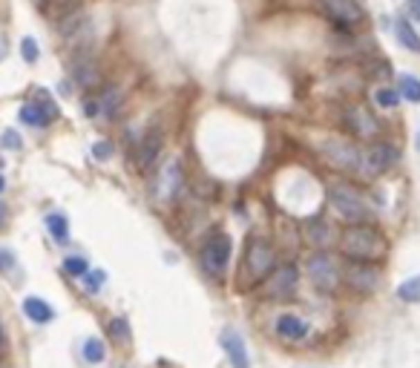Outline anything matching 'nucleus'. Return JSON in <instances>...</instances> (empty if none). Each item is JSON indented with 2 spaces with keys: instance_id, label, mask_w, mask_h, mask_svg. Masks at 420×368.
<instances>
[{
  "instance_id": "4",
  "label": "nucleus",
  "mask_w": 420,
  "mask_h": 368,
  "mask_svg": "<svg viewBox=\"0 0 420 368\" xmlns=\"http://www.w3.org/2000/svg\"><path fill=\"white\" fill-rule=\"evenodd\" d=\"M400 159V150L394 144H386V141H377L371 144L366 152H362V161H360V170L366 179H374V176H383L386 170H392Z\"/></svg>"
},
{
  "instance_id": "20",
  "label": "nucleus",
  "mask_w": 420,
  "mask_h": 368,
  "mask_svg": "<svg viewBox=\"0 0 420 368\" xmlns=\"http://www.w3.org/2000/svg\"><path fill=\"white\" fill-rule=\"evenodd\" d=\"M81 354H84V360H87L89 365H101V362L107 360V345H104V340H98V337H89V340H84Z\"/></svg>"
},
{
  "instance_id": "40",
  "label": "nucleus",
  "mask_w": 420,
  "mask_h": 368,
  "mask_svg": "<svg viewBox=\"0 0 420 368\" xmlns=\"http://www.w3.org/2000/svg\"><path fill=\"white\" fill-rule=\"evenodd\" d=\"M3 52H6V49H3V46H0V58H3Z\"/></svg>"
},
{
  "instance_id": "34",
  "label": "nucleus",
  "mask_w": 420,
  "mask_h": 368,
  "mask_svg": "<svg viewBox=\"0 0 420 368\" xmlns=\"http://www.w3.org/2000/svg\"><path fill=\"white\" fill-rule=\"evenodd\" d=\"M84 112L89 115V119L101 115V112H104V109H101V101H98V98H87V101H84Z\"/></svg>"
},
{
  "instance_id": "36",
  "label": "nucleus",
  "mask_w": 420,
  "mask_h": 368,
  "mask_svg": "<svg viewBox=\"0 0 420 368\" xmlns=\"http://www.w3.org/2000/svg\"><path fill=\"white\" fill-rule=\"evenodd\" d=\"M409 12L420 21V0H409Z\"/></svg>"
},
{
  "instance_id": "17",
  "label": "nucleus",
  "mask_w": 420,
  "mask_h": 368,
  "mask_svg": "<svg viewBox=\"0 0 420 368\" xmlns=\"http://www.w3.org/2000/svg\"><path fill=\"white\" fill-rule=\"evenodd\" d=\"M26 127H46V124H52L55 119L44 109V104L41 101H29V104H24L21 107V115H17Z\"/></svg>"
},
{
  "instance_id": "31",
  "label": "nucleus",
  "mask_w": 420,
  "mask_h": 368,
  "mask_svg": "<svg viewBox=\"0 0 420 368\" xmlns=\"http://www.w3.org/2000/svg\"><path fill=\"white\" fill-rule=\"evenodd\" d=\"M37 101H41L44 104V109L52 115V119H58V115H61V109H58V104H55L52 98H49V95L44 92V89H37Z\"/></svg>"
},
{
  "instance_id": "21",
  "label": "nucleus",
  "mask_w": 420,
  "mask_h": 368,
  "mask_svg": "<svg viewBox=\"0 0 420 368\" xmlns=\"http://www.w3.org/2000/svg\"><path fill=\"white\" fill-rule=\"evenodd\" d=\"M349 121H351V127H354L357 135H374V132L380 130L377 121L371 119L369 112H362V109H351V112H349Z\"/></svg>"
},
{
  "instance_id": "18",
  "label": "nucleus",
  "mask_w": 420,
  "mask_h": 368,
  "mask_svg": "<svg viewBox=\"0 0 420 368\" xmlns=\"http://www.w3.org/2000/svg\"><path fill=\"white\" fill-rule=\"evenodd\" d=\"M72 78L81 87H95L98 84V69H95V64L89 58H78V61L72 64Z\"/></svg>"
},
{
  "instance_id": "3",
  "label": "nucleus",
  "mask_w": 420,
  "mask_h": 368,
  "mask_svg": "<svg viewBox=\"0 0 420 368\" xmlns=\"http://www.w3.org/2000/svg\"><path fill=\"white\" fill-rule=\"evenodd\" d=\"M231 254H234L231 236L213 234V236L204 242V247H202V268H204V274L222 277L225 270H227V262H231Z\"/></svg>"
},
{
  "instance_id": "27",
  "label": "nucleus",
  "mask_w": 420,
  "mask_h": 368,
  "mask_svg": "<svg viewBox=\"0 0 420 368\" xmlns=\"http://www.w3.org/2000/svg\"><path fill=\"white\" fill-rule=\"evenodd\" d=\"M374 101L383 107V109H394V107L400 104V92L392 89V87H380V89L374 92Z\"/></svg>"
},
{
  "instance_id": "25",
  "label": "nucleus",
  "mask_w": 420,
  "mask_h": 368,
  "mask_svg": "<svg viewBox=\"0 0 420 368\" xmlns=\"http://www.w3.org/2000/svg\"><path fill=\"white\" fill-rule=\"evenodd\" d=\"M98 101H101V109L110 115V119H112V115H116L119 112V104H121V92L116 89V87H107L101 95H98Z\"/></svg>"
},
{
  "instance_id": "6",
  "label": "nucleus",
  "mask_w": 420,
  "mask_h": 368,
  "mask_svg": "<svg viewBox=\"0 0 420 368\" xmlns=\"http://www.w3.org/2000/svg\"><path fill=\"white\" fill-rule=\"evenodd\" d=\"M299 285V268L297 265H279L274 268L268 277H265V285H262V297L265 299H285L291 297Z\"/></svg>"
},
{
  "instance_id": "22",
  "label": "nucleus",
  "mask_w": 420,
  "mask_h": 368,
  "mask_svg": "<svg viewBox=\"0 0 420 368\" xmlns=\"http://www.w3.org/2000/svg\"><path fill=\"white\" fill-rule=\"evenodd\" d=\"M46 230H49V236H52L55 242H67V236H69V222H67L64 213H49V216H46Z\"/></svg>"
},
{
  "instance_id": "13",
  "label": "nucleus",
  "mask_w": 420,
  "mask_h": 368,
  "mask_svg": "<svg viewBox=\"0 0 420 368\" xmlns=\"http://www.w3.org/2000/svg\"><path fill=\"white\" fill-rule=\"evenodd\" d=\"M346 279L351 288L362 290V294H369V290L377 288L380 277H377V270L371 268V262H351L349 259V268H346Z\"/></svg>"
},
{
  "instance_id": "38",
  "label": "nucleus",
  "mask_w": 420,
  "mask_h": 368,
  "mask_svg": "<svg viewBox=\"0 0 420 368\" xmlns=\"http://www.w3.org/2000/svg\"><path fill=\"white\" fill-rule=\"evenodd\" d=\"M6 190V179H3V173H0V193Z\"/></svg>"
},
{
  "instance_id": "5",
  "label": "nucleus",
  "mask_w": 420,
  "mask_h": 368,
  "mask_svg": "<svg viewBox=\"0 0 420 368\" xmlns=\"http://www.w3.org/2000/svg\"><path fill=\"white\" fill-rule=\"evenodd\" d=\"M274 262H277L274 245L265 236H251V242H247V254H245V265H247V270H251V277L265 279L274 270Z\"/></svg>"
},
{
  "instance_id": "9",
  "label": "nucleus",
  "mask_w": 420,
  "mask_h": 368,
  "mask_svg": "<svg viewBox=\"0 0 420 368\" xmlns=\"http://www.w3.org/2000/svg\"><path fill=\"white\" fill-rule=\"evenodd\" d=\"M322 152H326V159H329L331 167H337V170H357L360 161H362L360 150H357L349 139H331V141H326Z\"/></svg>"
},
{
  "instance_id": "1",
  "label": "nucleus",
  "mask_w": 420,
  "mask_h": 368,
  "mask_svg": "<svg viewBox=\"0 0 420 368\" xmlns=\"http://www.w3.org/2000/svg\"><path fill=\"white\" fill-rule=\"evenodd\" d=\"M329 204L334 207V213L342 219V222H349V225H369L374 219V210L371 204L366 202V196L351 187V184H342V182H334L329 187Z\"/></svg>"
},
{
  "instance_id": "29",
  "label": "nucleus",
  "mask_w": 420,
  "mask_h": 368,
  "mask_svg": "<svg viewBox=\"0 0 420 368\" xmlns=\"http://www.w3.org/2000/svg\"><path fill=\"white\" fill-rule=\"evenodd\" d=\"M110 337L119 340L121 345H127V342H130V325H127V319H119V317L112 319V322H110Z\"/></svg>"
},
{
  "instance_id": "37",
  "label": "nucleus",
  "mask_w": 420,
  "mask_h": 368,
  "mask_svg": "<svg viewBox=\"0 0 420 368\" xmlns=\"http://www.w3.org/2000/svg\"><path fill=\"white\" fill-rule=\"evenodd\" d=\"M3 222H6V207L0 204V227H3Z\"/></svg>"
},
{
  "instance_id": "42",
  "label": "nucleus",
  "mask_w": 420,
  "mask_h": 368,
  "mask_svg": "<svg viewBox=\"0 0 420 368\" xmlns=\"http://www.w3.org/2000/svg\"><path fill=\"white\" fill-rule=\"evenodd\" d=\"M121 368H130V365H121Z\"/></svg>"
},
{
  "instance_id": "19",
  "label": "nucleus",
  "mask_w": 420,
  "mask_h": 368,
  "mask_svg": "<svg viewBox=\"0 0 420 368\" xmlns=\"http://www.w3.org/2000/svg\"><path fill=\"white\" fill-rule=\"evenodd\" d=\"M394 35H397L400 46H406L409 52H420V35L414 32V26L406 21V17H400V21L394 24Z\"/></svg>"
},
{
  "instance_id": "39",
  "label": "nucleus",
  "mask_w": 420,
  "mask_h": 368,
  "mask_svg": "<svg viewBox=\"0 0 420 368\" xmlns=\"http://www.w3.org/2000/svg\"><path fill=\"white\" fill-rule=\"evenodd\" d=\"M0 351H3V328H0Z\"/></svg>"
},
{
  "instance_id": "24",
  "label": "nucleus",
  "mask_w": 420,
  "mask_h": 368,
  "mask_svg": "<svg viewBox=\"0 0 420 368\" xmlns=\"http://www.w3.org/2000/svg\"><path fill=\"white\" fill-rule=\"evenodd\" d=\"M397 299H400V302H420V277H412V279H406V282H400Z\"/></svg>"
},
{
  "instance_id": "12",
  "label": "nucleus",
  "mask_w": 420,
  "mask_h": 368,
  "mask_svg": "<svg viewBox=\"0 0 420 368\" xmlns=\"http://www.w3.org/2000/svg\"><path fill=\"white\" fill-rule=\"evenodd\" d=\"M222 348L227 354V362H231L234 368H251V354H247V345L242 340L239 331H234V328H225L222 331Z\"/></svg>"
},
{
  "instance_id": "11",
  "label": "nucleus",
  "mask_w": 420,
  "mask_h": 368,
  "mask_svg": "<svg viewBox=\"0 0 420 368\" xmlns=\"http://www.w3.org/2000/svg\"><path fill=\"white\" fill-rule=\"evenodd\" d=\"M161 147H164V132L161 127H150L141 139V147H139V170L147 173L152 164L159 161L161 156Z\"/></svg>"
},
{
  "instance_id": "23",
  "label": "nucleus",
  "mask_w": 420,
  "mask_h": 368,
  "mask_svg": "<svg viewBox=\"0 0 420 368\" xmlns=\"http://www.w3.org/2000/svg\"><path fill=\"white\" fill-rule=\"evenodd\" d=\"M397 92H400V98H406L412 104H420V81L414 78V75H400V78H397Z\"/></svg>"
},
{
  "instance_id": "35",
  "label": "nucleus",
  "mask_w": 420,
  "mask_h": 368,
  "mask_svg": "<svg viewBox=\"0 0 420 368\" xmlns=\"http://www.w3.org/2000/svg\"><path fill=\"white\" fill-rule=\"evenodd\" d=\"M3 147H9V150H21V139H17L15 130H6V132H3Z\"/></svg>"
},
{
  "instance_id": "15",
  "label": "nucleus",
  "mask_w": 420,
  "mask_h": 368,
  "mask_svg": "<svg viewBox=\"0 0 420 368\" xmlns=\"http://www.w3.org/2000/svg\"><path fill=\"white\" fill-rule=\"evenodd\" d=\"M302 230H305V239H308L314 247H326L329 239H331V225L326 222V216H311L302 222Z\"/></svg>"
},
{
  "instance_id": "33",
  "label": "nucleus",
  "mask_w": 420,
  "mask_h": 368,
  "mask_svg": "<svg viewBox=\"0 0 420 368\" xmlns=\"http://www.w3.org/2000/svg\"><path fill=\"white\" fill-rule=\"evenodd\" d=\"M12 268H15V254L9 247H0V274H6Z\"/></svg>"
},
{
  "instance_id": "30",
  "label": "nucleus",
  "mask_w": 420,
  "mask_h": 368,
  "mask_svg": "<svg viewBox=\"0 0 420 368\" xmlns=\"http://www.w3.org/2000/svg\"><path fill=\"white\" fill-rule=\"evenodd\" d=\"M21 55H24L26 64H35L37 58H41V49H37V41H35V37H24V41H21Z\"/></svg>"
},
{
  "instance_id": "16",
  "label": "nucleus",
  "mask_w": 420,
  "mask_h": 368,
  "mask_svg": "<svg viewBox=\"0 0 420 368\" xmlns=\"http://www.w3.org/2000/svg\"><path fill=\"white\" fill-rule=\"evenodd\" d=\"M21 308H24V314H26L35 325H46V322L55 319V308H52L49 302H44L41 297H26Z\"/></svg>"
},
{
  "instance_id": "2",
  "label": "nucleus",
  "mask_w": 420,
  "mask_h": 368,
  "mask_svg": "<svg viewBox=\"0 0 420 368\" xmlns=\"http://www.w3.org/2000/svg\"><path fill=\"white\" fill-rule=\"evenodd\" d=\"M340 250L351 262H371L383 254V236L371 225H349L340 239Z\"/></svg>"
},
{
  "instance_id": "41",
  "label": "nucleus",
  "mask_w": 420,
  "mask_h": 368,
  "mask_svg": "<svg viewBox=\"0 0 420 368\" xmlns=\"http://www.w3.org/2000/svg\"><path fill=\"white\" fill-rule=\"evenodd\" d=\"M0 167H3V159H0Z\"/></svg>"
},
{
  "instance_id": "7",
  "label": "nucleus",
  "mask_w": 420,
  "mask_h": 368,
  "mask_svg": "<svg viewBox=\"0 0 420 368\" xmlns=\"http://www.w3.org/2000/svg\"><path fill=\"white\" fill-rule=\"evenodd\" d=\"M305 274L314 282L317 290H334L340 285V270L334 265V259L326 254V250H317L314 256H308L305 262Z\"/></svg>"
},
{
  "instance_id": "26",
  "label": "nucleus",
  "mask_w": 420,
  "mask_h": 368,
  "mask_svg": "<svg viewBox=\"0 0 420 368\" xmlns=\"http://www.w3.org/2000/svg\"><path fill=\"white\" fill-rule=\"evenodd\" d=\"M104 282H107V274H104V270L98 268V270H87V274L81 277V285H84V290H87V294H98V290L104 288Z\"/></svg>"
},
{
  "instance_id": "8",
  "label": "nucleus",
  "mask_w": 420,
  "mask_h": 368,
  "mask_svg": "<svg viewBox=\"0 0 420 368\" xmlns=\"http://www.w3.org/2000/svg\"><path fill=\"white\" fill-rule=\"evenodd\" d=\"M320 9L326 12L331 21H337L340 26H349V29H354L366 21V12H362V6L357 0H320Z\"/></svg>"
},
{
  "instance_id": "32",
  "label": "nucleus",
  "mask_w": 420,
  "mask_h": 368,
  "mask_svg": "<svg viewBox=\"0 0 420 368\" xmlns=\"http://www.w3.org/2000/svg\"><path fill=\"white\" fill-rule=\"evenodd\" d=\"M92 156H95V161H107L112 156V144L110 141H98L92 147Z\"/></svg>"
},
{
  "instance_id": "28",
  "label": "nucleus",
  "mask_w": 420,
  "mask_h": 368,
  "mask_svg": "<svg viewBox=\"0 0 420 368\" xmlns=\"http://www.w3.org/2000/svg\"><path fill=\"white\" fill-rule=\"evenodd\" d=\"M64 270H67L69 277L81 279V277L87 274V270H89V262H87L84 256H67V259H64Z\"/></svg>"
},
{
  "instance_id": "10",
  "label": "nucleus",
  "mask_w": 420,
  "mask_h": 368,
  "mask_svg": "<svg viewBox=\"0 0 420 368\" xmlns=\"http://www.w3.org/2000/svg\"><path fill=\"white\" fill-rule=\"evenodd\" d=\"M184 184V173H182V164L173 159L161 167V176H159V184H156V199L164 204V202H173L179 196V190Z\"/></svg>"
},
{
  "instance_id": "14",
  "label": "nucleus",
  "mask_w": 420,
  "mask_h": 368,
  "mask_svg": "<svg viewBox=\"0 0 420 368\" xmlns=\"http://www.w3.org/2000/svg\"><path fill=\"white\" fill-rule=\"evenodd\" d=\"M274 328H277V334L282 340H291V342L305 340V337H308V331H311V325L305 322L302 317H294V314H279Z\"/></svg>"
}]
</instances>
